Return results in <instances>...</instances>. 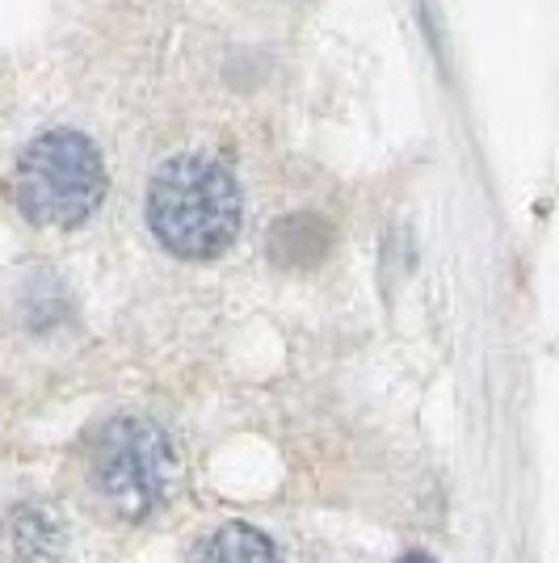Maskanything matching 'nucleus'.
<instances>
[{
    "label": "nucleus",
    "mask_w": 559,
    "mask_h": 563,
    "mask_svg": "<svg viewBox=\"0 0 559 563\" xmlns=\"http://www.w3.org/2000/svg\"><path fill=\"white\" fill-rule=\"evenodd\" d=\"M194 563H282V560H278V551H274V542L265 539L256 526L235 521V526L215 530V534L202 542V551H198Z\"/></svg>",
    "instance_id": "39448f33"
},
{
    "label": "nucleus",
    "mask_w": 559,
    "mask_h": 563,
    "mask_svg": "<svg viewBox=\"0 0 559 563\" xmlns=\"http://www.w3.org/2000/svg\"><path fill=\"white\" fill-rule=\"evenodd\" d=\"M147 228L173 257L207 261L240 235V186L210 156H173L147 186Z\"/></svg>",
    "instance_id": "f257e3e1"
},
{
    "label": "nucleus",
    "mask_w": 559,
    "mask_h": 563,
    "mask_svg": "<svg viewBox=\"0 0 559 563\" xmlns=\"http://www.w3.org/2000/svg\"><path fill=\"white\" fill-rule=\"evenodd\" d=\"M328 249H332V228L320 214H286L270 232V257L278 261L282 269L320 265L328 257Z\"/></svg>",
    "instance_id": "20e7f679"
},
{
    "label": "nucleus",
    "mask_w": 559,
    "mask_h": 563,
    "mask_svg": "<svg viewBox=\"0 0 559 563\" xmlns=\"http://www.w3.org/2000/svg\"><path fill=\"white\" fill-rule=\"evenodd\" d=\"M399 563H434V560H429V555H420V551H413V555H404Z\"/></svg>",
    "instance_id": "423d86ee"
},
{
    "label": "nucleus",
    "mask_w": 559,
    "mask_h": 563,
    "mask_svg": "<svg viewBox=\"0 0 559 563\" xmlns=\"http://www.w3.org/2000/svg\"><path fill=\"white\" fill-rule=\"evenodd\" d=\"M94 484L122 517H147L173 493V446L161 429L140 417H118L94 442Z\"/></svg>",
    "instance_id": "7ed1b4c3"
},
{
    "label": "nucleus",
    "mask_w": 559,
    "mask_h": 563,
    "mask_svg": "<svg viewBox=\"0 0 559 563\" xmlns=\"http://www.w3.org/2000/svg\"><path fill=\"white\" fill-rule=\"evenodd\" d=\"M13 194L30 223L80 228L106 198L101 152L76 131H47L22 152Z\"/></svg>",
    "instance_id": "f03ea898"
}]
</instances>
